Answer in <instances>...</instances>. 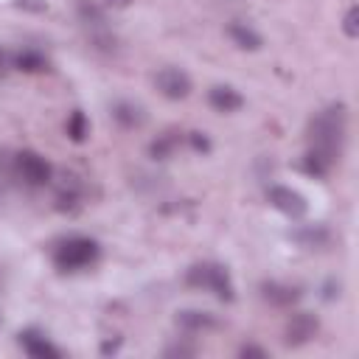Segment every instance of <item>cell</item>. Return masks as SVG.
I'll return each mask as SVG.
<instances>
[{"mask_svg":"<svg viewBox=\"0 0 359 359\" xmlns=\"http://www.w3.org/2000/svg\"><path fill=\"white\" fill-rule=\"evenodd\" d=\"M342 140H345V107L331 104L311 123V151H317L328 163H334L342 151Z\"/></svg>","mask_w":359,"mask_h":359,"instance_id":"6da1fadb","label":"cell"},{"mask_svg":"<svg viewBox=\"0 0 359 359\" xmlns=\"http://www.w3.org/2000/svg\"><path fill=\"white\" fill-rule=\"evenodd\" d=\"M185 280H188L191 286L216 292L219 300H233V280H230L227 269L219 266V264H194V266L188 269Z\"/></svg>","mask_w":359,"mask_h":359,"instance_id":"7a4b0ae2","label":"cell"},{"mask_svg":"<svg viewBox=\"0 0 359 359\" xmlns=\"http://www.w3.org/2000/svg\"><path fill=\"white\" fill-rule=\"evenodd\" d=\"M53 258H56V266L59 269L73 272V269H81V266H87V264H93L98 258V244L93 238L73 236V238H67V241H62L56 247V255Z\"/></svg>","mask_w":359,"mask_h":359,"instance_id":"3957f363","label":"cell"},{"mask_svg":"<svg viewBox=\"0 0 359 359\" xmlns=\"http://www.w3.org/2000/svg\"><path fill=\"white\" fill-rule=\"evenodd\" d=\"M14 168H17V174H20L28 185H34V188L48 185L50 177H53L50 163H48L42 154H36V151H20V154H14Z\"/></svg>","mask_w":359,"mask_h":359,"instance_id":"277c9868","label":"cell"},{"mask_svg":"<svg viewBox=\"0 0 359 359\" xmlns=\"http://www.w3.org/2000/svg\"><path fill=\"white\" fill-rule=\"evenodd\" d=\"M154 84H157V90H160L165 98H171V101H180V98H185V95L191 93V79H188V73L180 70V67H163V70L154 76Z\"/></svg>","mask_w":359,"mask_h":359,"instance_id":"5b68a950","label":"cell"},{"mask_svg":"<svg viewBox=\"0 0 359 359\" xmlns=\"http://www.w3.org/2000/svg\"><path fill=\"white\" fill-rule=\"evenodd\" d=\"M317 317L314 314H309V311H300V314H294L289 323H286V331H283V342L286 345H292V348H297V345H306L314 334H317Z\"/></svg>","mask_w":359,"mask_h":359,"instance_id":"8992f818","label":"cell"},{"mask_svg":"<svg viewBox=\"0 0 359 359\" xmlns=\"http://www.w3.org/2000/svg\"><path fill=\"white\" fill-rule=\"evenodd\" d=\"M269 202H272L278 210H283L286 216H292V219H300V216L306 213V199H303L297 191L283 188V185H275V188L269 191Z\"/></svg>","mask_w":359,"mask_h":359,"instance_id":"52a82bcc","label":"cell"},{"mask_svg":"<svg viewBox=\"0 0 359 359\" xmlns=\"http://www.w3.org/2000/svg\"><path fill=\"white\" fill-rule=\"evenodd\" d=\"M20 345L28 356L34 359H59V348H53L36 328H28V331H20Z\"/></svg>","mask_w":359,"mask_h":359,"instance_id":"ba28073f","label":"cell"},{"mask_svg":"<svg viewBox=\"0 0 359 359\" xmlns=\"http://www.w3.org/2000/svg\"><path fill=\"white\" fill-rule=\"evenodd\" d=\"M261 297L278 309H286L292 303L300 300V289L297 286H289V283H278V280H269V283H261Z\"/></svg>","mask_w":359,"mask_h":359,"instance_id":"9c48e42d","label":"cell"},{"mask_svg":"<svg viewBox=\"0 0 359 359\" xmlns=\"http://www.w3.org/2000/svg\"><path fill=\"white\" fill-rule=\"evenodd\" d=\"M208 101H210V107L219 109V112H233V109H238V107L244 104V98L238 95V90H233V87H227V84L210 87Z\"/></svg>","mask_w":359,"mask_h":359,"instance_id":"30bf717a","label":"cell"},{"mask_svg":"<svg viewBox=\"0 0 359 359\" xmlns=\"http://www.w3.org/2000/svg\"><path fill=\"white\" fill-rule=\"evenodd\" d=\"M177 325L185 328V331H208V328H216L219 320L210 314V311H199V309H185L177 314Z\"/></svg>","mask_w":359,"mask_h":359,"instance_id":"8fae6325","label":"cell"},{"mask_svg":"<svg viewBox=\"0 0 359 359\" xmlns=\"http://www.w3.org/2000/svg\"><path fill=\"white\" fill-rule=\"evenodd\" d=\"M112 118H115L123 129H137V126H143L146 112H143L137 104H132V101H118V104L112 107Z\"/></svg>","mask_w":359,"mask_h":359,"instance_id":"7c38bea8","label":"cell"},{"mask_svg":"<svg viewBox=\"0 0 359 359\" xmlns=\"http://www.w3.org/2000/svg\"><path fill=\"white\" fill-rule=\"evenodd\" d=\"M227 34H230V39H233L238 48H244V50H258V48H261V36H258L250 25H244V22H230Z\"/></svg>","mask_w":359,"mask_h":359,"instance_id":"4fadbf2b","label":"cell"},{"mask_svg":"<svg viewBox=\"0 0 359 359\" xmlns=\"http://www.w3.org/2000/svg\"><path fill=\"white\" fill-rule=\"evenodd\" d=\"M14 67L22 73H42V70H48V59L39 50H20L14 56Z\"/></svg>","mask_w":359,"mask_h":359,"instance_id":"5bb4252c","label":"cell"},{"mask_svg":"<svg viewBox=\"0 0 359 359\" xmlns=\"http://www.w3.org/2000/svg\"><path fill=\"white\" fill-rule=\"evenodd\" d=\"M79 17H81V22H84V25H90L93 31L104 28V22H107L104 11H101L95 3H90V0H79Z\"/></svg>","mask_w":359,"mask_h":359,"instance_id":"9a60e30c","label":"cell"},{"mask_svg":"<svg viewBox=\"0 0 359 359\" xmlns=\"http://www.w3.org/2000/svg\"><path fill=\"white\" fill-rule=\"evenodd\" d=\"M79 199H81V191L76 182H65L56 194V208L59 210H76L79 208Z\"/></svg>","mask_w":359,"mask_h":359,"instance_id":"2e32d148","label":"cell"},{"mask_svg":"<svg viewBox=\"0 0 359 359\" xmlns=\"http://www.w3.org/2000/svg\"><path fill=\"white\" fill-rule=\"evenodd\" d=\"M294 238L303 244V247H323L328 241V230L323 224H314V227H306V230H297Z\"/></svg>","mask_w":359,"mask_h":359,"instance_id":"e0dca14e","label":"cell"},{"mask_svg":"<svg viewBox=\"0 0 359 359\" xmlns=\"http://www.w3.org/2000/svg\"><path fill=\"white\" fill-rule=\"evenodd\" d=\"M87 132H90V123H87L84 112H81V109H76V112L67 118V137H70V140H76V143H81V140L87 137Z\"/></svg>","mask_w":359,"mask_h":359,"instance_id":"ac0fdd59","label":"cell"},{"mask_svg":"<svg viewBox=\"0 0 359 359\" xmlns=\"http://www.w3.org/2000/svg\"><path fill=\"white\" fill-rule=\"evenodd\" d=\"M177 143H180V137H177L174 132H165L163 137H157V140L151 143V157H154V160H168L171 151L177 149Z\"/></svg>","mask_w":359,"mask_h":359,"instance_id":"d6986e66","label":"cell"},{"mask_svg":"<svg viewBox=\"0 0 359 359\" xmlns=\"http://www.w3.org/2000/svg\"><path fill=\"white\" fill-rule=\"evenodd\" d=\"M331 165H334V163H328V160H325L323 154H317V151H309V154L303 157V171L311 174V177H325Z\"/></svg>","mask_w":359,"mask_h":359,"instance_id":"ffe728a7","label":"cell"},{"mask_svg":"<svg viewBox=\"0 0 359 359\" xmlns=\"http://www.w3.org/2000/svg\"><path fill=\"white\" fill-rule=\"evenodd\" d=\"M356 20H359V8L351 6L348 14H345V34H348V36H356Z\"/></svg>","mask_w":359,"mask_h":359,"instance_id":"44dd1931","label":"cell"},{"mask_svg":"<svg viewBox=\"0 0 359 359\" xmlns=\"http://www.w3.org/2000/svg\"><path fill=\"white\" fill-rule=\"evenodd\" d=\"M165 356H194V348L191 345H171V348H165Z\"/></svg>","mask_w":359,"mask_h":359,"instance_id":"7402d4cb","label":"cell"},{"mask_svg":"<svg viewBox=\"0 0 359 359\" xmlns=\"http://www.w3.org/2000/svg\"><path fill=\"white\" fill-rule=\"evenodd\" d=\"M191 143H194V149H199V151H208V149H210L208 137H205V135H199V132H191Z\"/></svg>","mask_w":359,"mask_h":359,"instance_id":"603a6c76","label":"cell"},{"mask_svg":"<svg viewBox=\"0 0 359 359\" xmlns=\"http://www.w3.org/2000/svg\"><path fill=\"white\" fill-rule=\"evenodd\" d=\"M238 353H241V356H258V359H266V351L258 348V345H244Z\"/></svg>","mask_w":359,"mask_h":359,"instance_id":"cb8c5ba5","label":"cell"},{"mask_svg":"<svg viewBox=\"0 0 359 359\" xmlns=\"http://www.w3.org/2000/svg\"><path fill=\"white\" fill-rule=\"evenodd\" d=\"M20 6H25V8H34V11H39L42 8V3H34V0H17Z\"/></svg>","mask_w":359,"mask_h":359,"instance_id":"d4e9b609","label":"cell"},{"mask_svg":"<svg viewBox=\"0 0 359 359\" xmlns=\"http://www.w3.org/2000/svg\"><path fill=\"white\" fill-rule=\"evenodd\" d=\"M107 3H115V6H126L129 0H107Z\"/></svg>","mask_w":359,"mask_h":359,"instance_id":"484cf974","label":"cell"},{"mask_svg":"<svg viewBox=\"0 0 359 359\" xmlns=\"http://www.w3.org/2000/svg\"><path fill=\"white\" fill-rule=\"evenodd\" d=\"M0 67H3V53H0Z\"/></svg>","mask_w":359,"mask_h":359,"instance_id":"4316f807","label":"cell"}]
</instances>
